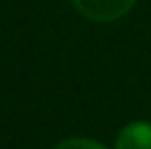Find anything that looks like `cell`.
Returning a JSON list of instances; mask_svg holds the SVG:
<instances>
[{
    "label": "cell",
    "mask_w": 151,
    "mask_h": 149,
    "mask_svg": "<svg viewBox=\"0 0 151 149\" xmlns=\"http://www.w3.org/2000/svg\"><path fill=\"white\" fill-rule=\"evenodd\" d=\"M136 0H72L77 11L94 22H112L123 18Z\"/></svg>",
    "instance_id": "cell-1"
},
{
    "label": "cell",
    "mask_w": 151,
    "mask_h": 149,
    "mask_svg": "<svg viewBox=\"0 0 151 149\" xmlns=\"http://www.w3.org/2000/svg\"><path fill=\"white\" fill-rule=\"evenodd\" d=\"M116 149H151V123L134 121L116 136Z\"/></svg>",
    "instance_id": "cell-2"
},
{
    "label": "cell",
    "mask_w": 151,
    "mask_h": 149,
    "mask_svg": "<svg viewBox=\"0 0 151 149\" xmlns=\"http://www.w3.org/2000/svg\"><path fill=\"white\" fill-rule=\"evenodd\" d=\"M55 149H107V147H103L101 143L92 140V138H66Z\"/></svg>",
    "instance_id": "cell-3"
}]
</instances>
